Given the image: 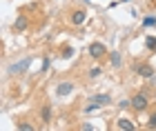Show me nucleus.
<instances>
[{
  "instance_id": "obj_1",
  "label": "nucleus",
  "mask_w": 156,
  "mask_h": 131,
  "mask_svg": "<svg viewBox=\"0 0 156 131\" xmlns=\"http://www.w3.org/2000/svg\"><path fill=\"white\" fill-rule=\"evenodd\" d=\"M147 105H150V102H147V96L145 93H138V96H134V98H132V107L136 109V111H145Z\"/></svg>"
},
{
  "instance_id": "obj_2",
  "label": "nucleus",
  "mask_w": 156,
  "mask_h": 131,
  "mask_svg": "<svg viewBox=\"0 0 156 131\" xmlns=\"http://www.w3.org/2000/svg\"><path fill=\"white\" fill-rule=\"evenodd\" d=\"M105 53H107V49H105L103 42H91V45H89V56H91V58L98 60V58H103Z\"/></svg>"
},
{
  "instance_id": "obj_3",
  "label": "nucleus",
  "mask_w": 156,
  "mask_h": 131,
  "mask_svg": "<svg viewBox=\"0 0 156 131\" xmlns=\"http://www.w3.org/2000/svg\"><path fill=\"white\" fill-rule=\"evenodd\" d=\"M29 65H31V58H23V60H18V62H13L9 67V73H23Z\"/></svg>"
},
{
  "instance_id": "obj_4",
  "label": "nucleus",
  "mask_w": 156,
  "mask_h": 131,
  "mask_svg": "<svg viewBox=\"0 0 156 131\" xmlns=\"http://www.w3.org/2000/svg\"><path fill=\"white\" fill-rule=\"evenodd\" d=\"M74 91V82H60L58 87H56V93L60 96V98H65V96H69Z\"/></svg>"
},
{
  "instance_id": "obj_5",
  "label": "nucleus",
  "mask_w": 156,
  "mask_h": 131,
  "mask_svg": "<svg viewBox=\"0 0 156 131\" xmlns=\"http://www.w3.org/2000/svg\"><path fill=\"white\" fill-rule=\"evenodd\" d=\"M136 73H138V76H143V78H152L156 71H154L150 65H138V67H136Z\"/></svg>"
},
{
  "instance_id": "obj_6",
  "label": "nucleus",
  "mask_w": 156,
  "mask_h": 131,
  "mask_svg": "<svg viewBox=\"0 0 156 131\" xmlns=\"http://www.w3.org/2000/svg\"><path fill=\"white\" fill-rule=\"evenodd\" d=\"M85 20H87V13H85L83 9H78V11H74V13H72V22H74L76 27H78V25H83Z\"/></svg>"
},
{
  "instance_id": "obj_7",
  "label": "nucleus",
  "mask_w": 156,
  "mask_h": 131,
  "mask_svg": "<svg viewBox=\"0 0 156 131\" xmlns=\"http://www.w3.org/2000/svg\"><path fill=\"white\" fill-rule=\"evenodd\" d=\"M91 102H98V105H109L112 98H109V93H96V96H91Z\"/></svg>"
},
{
  "instance_id": "obj_8",
  "label": "nucleus",
  "mask_w": 156,
  "mask_h": 131,
  "mask_svg": "<svg viewBox=\"0 0 156 131\" xmlns=\"http://www.w3.org/2000/svg\"><path fill=\"white\" fill-rule=\"evenodd\" d=\"M27 29V18L25 16H18L16 22H13V31H25Z\"/></svg>"
},
{
  "instance_id": "obj_9",
  "label": "nucleus",
  "mask_w": 156,
  "mask_h": 131,
  "mask_svg": "<svg viewBox=\"0 0 156 131\" xmlns=\"http://www.w3.org/2000/svg\"><path fill=\"white\" fill-rule=\"evenodd\" d=\"M116 127H118V129H125V131H134L132 120H127V118H120V120L116 122Z\"/></svg>"
},
{
  "instance_id": "obj_10",
  "label": "nucleus",
  "mask_w": 156,
  "mask_h": 131,
  "mask_svg": "<svg viewBox=\"0 0 156 131\" xmlns=\"http://www.w3.org/2000/svg\"><path fill=\"white\" fill-rule=\"evenodd\" d=\"M40 118H42V122H49L51 120V107H42V111H40Z\"/></svg>"
},
{
  "instance_id": "obj_11",
  "label": "nucleus",
  "mask_w": 156,
  "mask_h": 131,
  "mask_svg": "<svg viewBox=\"0 0 156 131\" xmlns=\"http://www.w3.org/2000/svg\"><path fill=\"white\" fill-rule=\"evenodd\" d=\"M112 65H114V67H120V53H118V51H112Z\"/></svg>"
},
{
  "instance_id": "obj_12",
  "label": "nucleus",
  "mask_w": 156,
  "mask_h": 131,
  "mask_svg": "<svg viewBox=\"0 0 156 131\" xmlns=\"http://www.w3.org/2000/svg\"><path fill=\"white\" fill-rule=\"evenodd\" d=\"M145 47H147V49H156V38H154V36H150V38L145 40Z\"/></svg>"
},
{
  "instance_id": "obj_13",
  "label": "nucleus",
  "mask_w": 156,
  "mask_h": 131,
  "mask_svg": "<svg viewBox=\"0 0 156 131\" xmlns=\"http://www.w3.org/2000/svg\"><path fill=\"white\" fill-rule=\"evenodd\" d=\"M143 25H145V27H154V25H156V16H147V18L143 20Z\"/></svg>"
},
{
  "instance_id": "obj_14",
  "label": "nucleus",
  "mask_w": 156,
  "mask_h": 131,
  "mask_svg": "<svg viewBox=\"0 0 156 131\" xmlns=\"http://www.w3.org/2000/svg\"><path fill=\"white\" fill-rule=\"evenodd\" d=\"M101 73H103V67H94V69L89 71V78H98Z\"/></svg>"
},
{
  "instance_id": "obj_15",
  "label": "nucleus",
  "mask_w": 156,
  "mask_h": 131,
  "mask_svg": "<svg viewBox=\"0 0 156 131\" xmlns=\"http://www.w3.org/2000/svg\"><path fill=\"white\" fill-rule=\"evenodd\" d=\"M103 105H98V102H91V105H87V107H85V111H87V113H91V111H96V109H101Z\"/></svg>"
},
{
  "instance_id": "obj_16",
  "label": "nucleus",
  "mask_w": 156,
  "mask_h": 131,
  "mask_svg": "<svg viewBox=\"0 0 156 131\" xmlns=\"http://www.w3.org/2000/svg\"><path fill=\"white\" fill-rule=\"evenodd\" d=\"M18 129H20V131H31L34 127H31V125H27V122H20V125H18Z\"/></svg>"
},
{
  "instance_id": "obj_17",
  "label": "nucleus",
  "mask_w": 156,
  "mask_h": 131,
  "mask_svg": "<svg viewBox=\"0 0 156 131\" xmlns=\"http://www.w3.org/2000/svg\"><path fill=\"white\" fill-rule=\"evenodd\" d=\"M72 56H74V49H72V47H67V49L62 51V58H72Z\"/></svg>"
},
{
  "instance_id": "obj_18",
  "label": "nucleus",
  "mask_w": 156,
  "mask_h": 131,
  "mask_svg": "<svg viewBox=\"0 0 156 131\" xmlns=\"http://www.w3.org/2000/svg\"><path fill=\"white\" fill-rule=\"evenodd\" d=\"M150 129H156V113L150 118Z\"/></svg>"
},
{
  "instance_id": "obj_19",
  "label": "nucleus",
  "mask_w": 156,
  "mask_h": 131,
  "mask_svg": "<svg viewBox=\"0 0 156 131\" xmlns=\"http://www.w3.org/2000/svg\"><path fill=\"white\" fill-rule=\"evenodd\" d=\"M47 69H49V58L42 60V71H47Z\"/></svg>"
},
{
  "instance_id": "obj_20",
  "label": "nucleus",
  "mask_w": 156,
  "mask_h": 131,
  "mask_svg": "<svg viewBox=\"0 0 156 131\" xmlns=\"http://www.w3.org/2000/svg\"><path fill=\"white\" fill-rule=\"evenodd\" d=\"M150 80H152V82H154V85H156V73H154V76H152V78H150Z\"/></svg>"
},
{
  "instance_id": "obj_21",
  "label": "nucleus",
  "mask_w": 156,
  "mask_h": 131,
  "mask_svg": "<svg viewBox=\"0 0 156 131\" xmlns=\"http://www.w3.org/2000/svg\"><path fill=\"white\" fill-rule=\"evenodd\" d=\"M120 2H129V0H120Z\"/></svg>"
}]
</instances>
